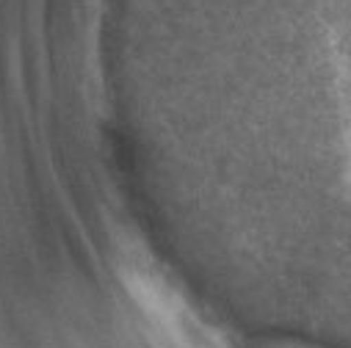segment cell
<instances>
[{
  "label": "cell",
  "mask_w": 351,
  "mask_h": 348,
  "mask_svg": "<svg viewBox=\"0 0 351 348\" xmlns=\"http://www.w3.org/2000/svg\"><path fill=\"white\" fill-rule=\"evenodd\" d=\"M269 348H318V345H307V343H271Z\"/></svg>",
  "instance_id": "6da1fadb"
},
{
  "label": "cell",
  "mask_w": 351,
  "mask_h": 348,
  "mask_svg": "<svg viewBox=\"0 0 351 348\" xmlns=\"http://www.w3.org/2000/svg\"><path fill=\"white\" fill-rule=\"evenodd\" d=\"M348 177H351V158H348Z\"/></svg>",
  "instance_id": "7a4b0ae2"
}]
</instances>
